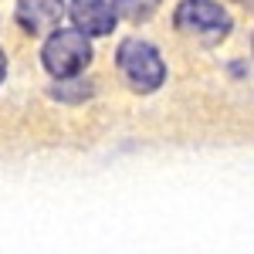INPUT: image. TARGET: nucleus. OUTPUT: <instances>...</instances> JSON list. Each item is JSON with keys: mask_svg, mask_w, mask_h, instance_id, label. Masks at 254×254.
Here are the masks:
<instances>
[{"mask_svg": "<svg viewBox=\"0 0 254 254\" xmlns=\"http://www.w3.org/2000/svg\"><path fill=\"white\" fill-rule=\"evenodd\" d=\"M116 64L122 71V78L129 81L132 92H156L163 78H166V64L159 58V51L146 41H122L119 44Z\"/></svg>", "mask_w": 254, "mask_h": 254, "instance_id": "nucleus-1", "label": "nucleus"}, {"mask_svg": "<svg viewBox=\"0 0 254 254\" xmlns=\"http://www.w3.org/2000/svg\"><path fill=\"white\" fill-rule=\"evenodd\" d=\"M41 61L55 78H75L81 68L92 61V44L81 31H55L48 44L41 48Z\"/></svg>", "mask_w": 254, "mask_h": 254, "instance_id": "nucleus-2", "label": "nucleus"}, {"mask_svg": "<svg viewBox=\"0 0 254 254\" xmlns=\"http://www.w3.org/2000/svg\"><path fill=\"white\" fill-rule=\"evenodd\" d=\"M173 20L183 34L203 41V44H217L220 38H227V31H231L227 10L220 3H214V0H183L176 7Z\"/></svg>", "mask_w": 254, "mask_h": 254, "instance_id": "nucleus-3", "label": "nucleus"}, {"mask_svg": "<svg viewBox=\"0 0 254 254\" xmlns=\"http://www.w3.org/2000/svg\"><path fill=\"white\" fill-rule=\"evenodd\" d=\"M71 20H75V31H81L85 38L112 34L116 27V14L105 0H71Z\"/></svg>", "mask_w": 254, "mask_h": 254, "instance_id": "nucleus-4", "label": "nucleus"}, {"mask_svg": "<svg viewBox=\"0 0 254 254\" xmlns=\"http://www.w3.org/2000/svg\"><path fill=\"white\" fill-rule=\"evenodd\" d=\"M64 14V0H17V20L27 34H44L58 27Z\"/></svg>", "mask_w": 254, "mask_h": 254, "instance_id": "nucleus-5", "label": "nucleus"}, {"mask_svg": "<svg viewBox=\"0 0 254 254\" xmlns=\"http://www.w3.org/2000/svg\"><path fill=\"white\" fill-rule=\"evenodd\" d=\"M109 7H112L116 17H126V20H132V24H142V20L153 17V10L159 7V0H112Z\"/></svg>", "mask_w": 254, "mask_h": 254, "instance_id": "nucleus-6", "label": "nucleus"}, {"mask_svg": "<svg viewBox=\"0 0 254 254\" xmlns=\"http://www.w3.org/2000/svg\"><path fill=\"white\" fill-rule=\"evenodd\" d=\"M3 71H7V61H3V51H0V81H3Z\"/></svg>", "mask_w": 254, "mask_h": 254, "instance_id": "nucleus-7", "label": "nucleus"}]
</instances>
